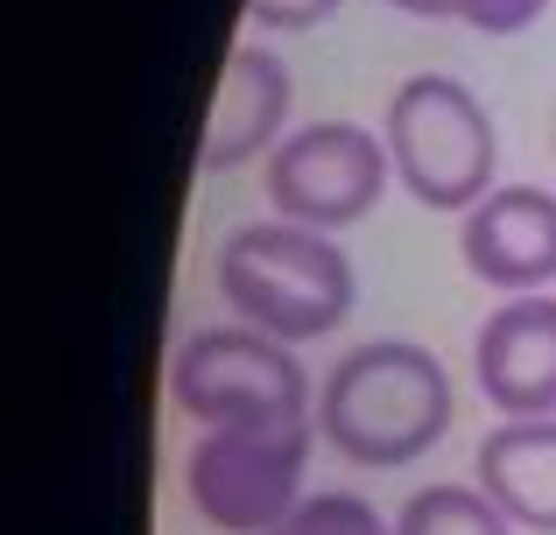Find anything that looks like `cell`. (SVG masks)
I'll use <instances>...</instances> for the list:
<instances>
[{"label":"cell","instance_id":"cell-1","mask_svg":"<svg viewBox=\"0 0 556 535\" xmlns=\"http://www.w3.org/2000/svg\"><path fill=\"white\" fill-rule=\"evenodd\" d=\"M451 416H458V395H451V373L430 345L408 339H367L325 373L317 387V437L345 458V466H416L422 451L451 437Z\"/></svg>","mask_w":556,"mask_h":535},{"label":"cell","instance_id":"cell-2","mask_svg":"<svg viewBox=\"0 0 556 535\" xmlns=\"http://www.w3.org/2000/svg\"><path fill=\"white\" fill-rule=\"evenodd\" d=\"M218 296H226V310H240V324L268 331L282 345H311L353 317L359 275L339 240L317 226L254 219L226 233V247H218Z\"/></svg>","mask_w":556,"mask_h":535},{"label":"cell","instance_id":"cell-3","mask_svg":"<svg viewBox=\"0 0 556 535\" xmlns=\"http://www.w3.org/2000/svg\"><path fill=\"white\" fill-rule=\"evenodd\" d=\"M380 135H388L402 191L422 212H472L493 191V169H501L493 113L451 71H416V78L394 85Z\"/></svg>","mask_w":556,"mask_h":535},{"label":"cell","instance_id":"cell-4","mask_svg":"<svg viewBox=\"0 0 556 535\" xmlns=\"http://www.w3.org/2000/svg\"><path fill=\"white\" fill-rule=\"evenodd\" d=\"M169 402L204 430L232 423H303L311 416V373L296 345L254 324H204L169 359Z\"/></svg>","mask_w":556,"mask_h":535},{"label":"cell","instance_id":"cell-5","mask_svg":"<svg viewBox=\"0 0 556 535\" xmlns=\"http://www.w3.org/2000/svg\"><path fill=\"white\" fill-rule=\"evenodd\" d=\"M317 423H232L204 430L184 458V494L218 535H268L303 508Z\"/></svg>","mask_w":556,"mask_h":535},{"label":"cell","instance_id":"cell-6","mask_svg":"<svg viewBox=\"0 0 556 535\" xmlns=\"http://www.w3.org/2000/svg\"><path fill=\"white\" fill-rule=\"evenodd\" d=\"M388 177H394L388 135H374L359 120H311L296 135H282V149L268 155V205L275 219L339 233L388 198Z\"/></svg>","mask_w":556,"mask_h":535},{"label":"cell","instance_id":"cell-7","mask_svg":"<svg viewBox=\"0 0 556 535\" xmlns=\"http://www.w3.org/2000/svg\"><path fill=\"white\" fill-rule=\"evenodd\" d=\"M472 381L507 423L556 416V296H507L472 339Z\"/></svg>","mask_w":556,"mask_h":535},{"label":"cell","instance_id":"cell-8","mask_svg":"<svg viewBox=\"0 0 556 535\" xmlns=\"http://www.w3.org/2000/svg\"><path fill=\"white\" fill-rule=\"evenodd\" d=\"M458 254L501 296H535L556 282V198L543 183H493L458 226Z\"/></svg>","mask_w":556,"mask_h":535},{"label":"cell","instance_id":"cell-9","mask_svg":"<svg viewBox=\"0 0 556 535\" xmlns=\"http://www.w3.org/2000/svg\"><path fill=\"white\" fill-rule=\"evenodd\" d=\"M289 127V64L261 42H232L226 71H218L212 113H204V141H198V169H240L254 155L282 149Z\"/></svg>","mask_w":556,"mask_h":535},{"label":"cell","instance_id":"cell-10","mask_svg":"<svg viewBox=\"0 0 556 535\" xmlns=\"http://www.w3.org/2000/svg\"><path fill=\"white\" fill-rule=\"evenodd\" d=\"M486 500L529 535H556V416L543 423H493L472 458Z\"/></svg>","mask_w":556,"mask_h":535},{"label":"cell","instance_id":"cell-11","mask_svg":"<svg viewBox=\"0 0 556 535\" xmlns=\"http://www.w3.org/2000/svg\"><path fill=\"white\" fill-rule=\"evenodd\" d=\"M394 535H515V522L486 500V486L444 480V486H422V494L402 500Z\"/></svg>","mask_w":556,"mask_h":535},{"label":"cell","instance_id":"cell-12","mask_svg":"<svg viewBox=\"0 0 556 535\" xmlns=\"http://www.w3.org/2000/svg\"><path fill=\"white\" fill-rule=\"evenodd\" d=\"M268 535H394V522H380L374 500L331 486V494H303V508L289 514L282 528H268Z\"/></svg>","mask_w":556,"mask_h":535},{"label":"cell","instance_id":"cell-13","mask_svg":"<svg viewBox=\"0 0 556 535\" xmlns=\"http://www.w3.org/2000/svg\"><path fill=\"white\" fill-rule=\"evenodd\" d=\"M549 0H451V22L479 28V36H521L543 22Z\"/></svg>","mask_w":556,"mask_h":535},{"label":"cell","instance_id":"cell-14","mask_svg":"<svg viewBox=\"0 0 556 535\" xmlns=\"http://www.w3.org/2000/svg\"><path fill=\"white\" fill-rule=\"evenodd\" d=\"M345 0H247V22L254 28H317L331 22Z\"/></svg>","mask_w":556,"mask_h":535},{"label":"cell","instance_id":"cell-15","mask_svg":"<svg viewBox=\"0 0 556 535\" xmlns=\"http://www.w3.org/2000/svg\"><path fill=\"white\" fill-rule=\"evenodd\" d=\"M388 8L416 14V22H451V0H388Z\"/></svg>","mask_w":556,"mask_h":535}]
</instances>
